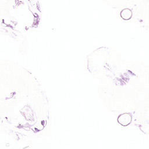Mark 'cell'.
Segmentation results:
<instances>
[{"mask_svg": "<svg viewBox=\"0 0 149 149\" xmlns=\"http://www.w3.org/2000/svg\"><path fill=\"white\" fill-rule=\"evenodd\" d=\"M118 120L120 124L123 125H127L130 123L131 120V118L129 115L127 113H124L119 117Z\"/></svg>", "mask_w": 149, "mask_h": 149, "instance_id": "6da1fadb", "label": "cell"}]
</instances>
